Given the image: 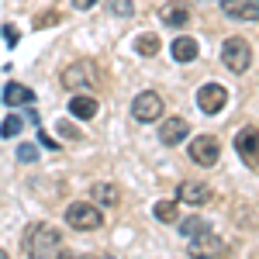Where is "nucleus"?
<instances>
[{"label": "nucleus", "mask_w": 259, "mask_h": 259, "mask_svg": "<svg viewBox=\"0 0 259 259\" xmlns=\"http://www.w3.org/2000/svg\"><path fill=\"white\" fill-rule=\"evenodd\" d=\"M159 45L162 41L156 38V35H139V38H135V52H139V56H156Z\"/></svg>", "instance_id": "obj_19"}, {"label": "nucleus", "mask_w": 259, "mask_h": 259, "mask_svg": "<svg viewBox=\"0 0 259 259\" xmlns=\"http://www.w3.org/2000/svg\"><path fill=\"white\" fill-rule=\"evenodd\" d=\"M221 14L228 21H259V0H221Z\"/></svg>", "instance_id": "obj_10"}, {"label": "nucleus", "mask_w": 259, "mask_h": 259, "mask_svg": "<svg viewBox=\"0 0 259 259\" xmlns=\"http://www.w3.org/2000/svg\"><path fill=\"white\" fill-rule=\"evenodd\" d=\"M187 252H190V259H211V256H221L225 252V242L218 235H211V232H204L197 239H190Z\"/></svg>", "instance_id": "obj_9"}, {"label": "nucleus", "mask_w": 259, "mask_h": 259, "mask_svg": "<svg viewBox=\"0 0 259 259\" xmlns=\"http://www.w3.org/2000/svg\"><path fill=\"white\" fill-rule=\"evenodd\" d=\"M177 200H159V204H156V218L159 221H166V225H169V221H177Z\"/></svg>", "instance_id": "obj_20"}, {"label": "nucleus", "mask_w": 259, "mask_h": 259, "mask_svg": "<svg viewBox=\"0 0 259 259\" xmlns=\"http://www.w3.org/2000/svg\"><path fill=\"white\" fill-rule=\"evenodd\" d=\"M177 200L200 207V204L211 200V187H207V183H197V180H187V183H180V187H177Z\"/></svg>", "instance_id": "obj_12"}, {"label": "nucleus", "mask_w": 259, "mask_h": 259, "mask_svg": "<svg viewBox=\"0 0 259 259\" xmlns=\"http://www.w3.org/2000/svg\"><path fill=\"white\" fill-rule=\"evenodd\" d=\"M204 232H211V221H204L200 214L180 221V235H183V239H197V235H204Z\"/></svg>", "instance_id": "obj_18"}, {"label": "nucleus", "mask_w": 259, "mask_h": 259, "mask_svg": "<svg viewBox=\"0 0 259 259\" xmlns=\"http://www.w3.org/2000/svg\"><path fill=\"white\" fill-rule=\"evenodd\" d=\"M94 4H97V0H73V7H76V11H90Z\"/></svg>", "instance_id": "obj_26"}, {"label": "nucleus", "mask_w": 259, "mask_h": 259, "mask_svg": "<svg viewBox=\"0 0 259 259\" xmlns=\"http://www.w3.org/2000/svg\"><path fill=\"white\" fill-rule=\"evenodd\" d=\"M187 156L197 162V166H214V162H218V156H221V142L211 139V135H197V139L190 142Z\"/></svg>", "instance_id": "obj_6"}, {"label": "nucleus", "mask_w": 259, "mask_h": 259, "mask_svg": "<svg viewBox=\"0 0 259 259\" xmlns=\"http://www.w3.org/2000/svg\"><path fill=\"white\" fill-rule=\"evenodd\" d=\"M18 159H21V162H35V159H38L35 145H21V149H18Z\"/></svg>", "instance_id": "obj_23"}, {"label": "nucleus", "mask_w": 259, "mask_h": 259, "mask_svg": "<svg viewBox=\"0 0 259 259\" xmlns=\"http://www.w3.org/2000/svg\"><path fill=\"white\" fill-rule=\"evenodd\" d=\"M132 118L142 121V124H152V121L162 118V97L156 90H142L139 97L132 100Z\"/></svg>", "instance_id": "obj_5"}, {"label": "nucleus", "mask_w": 259, "mask_h": 259, "mask_svg": "<svg viewBox=\"0 0 259 259\" xmlns=\"http://www.w3.org/2000/svg\"><path fill=\"white\" fill-rule=\"evenodd\" d=\"M104 259H114V256H104Z\"/></svg>", "instance_id": "obj_29"}, {"label": "nucleus", "mask_w": 259, "mask_h": 259, "mask_svg": "<svg viewBox=\"0 0 259 259\" xmlns=\"http://www.w3.org/2000/svg\"><path fill=\"white\" fill-rule=\"evenodd\" d=\"M107 7H111L114 18H132L135 14V4L132 0H107Z\"/></svg>", "instance_id": "obj_21"}, {"label": "nucleus", "mask_w": 259, "mask_h": 259, "mask_svg": "<svg viewBox=\"0 0 259 259\" xmlns=\"http://www.w3.org/2000/svg\"><path fill=\"white\" fill-rule=\"evenodd\" d=\"M235 152H239L249 166H256V162H259V128H256V124L239 128V135H235Z\"/></svg>", "instance_id": "obj_8"}, {"label": "nucleus", "mask_w": 259, "mask_h": 259, "mask_svg": "<svg viewBox=\"0 0 259 259\" xmlns=\"http://www.w3.org/2000/svg\"><path fill=\"white\" fill-rule=\"evenodd\" d=\"M59 128H62V135H66V139H80V132H76V128H69V124H66V121H62Z\"/></svg>", "instance_id": "obj_25"}, {"label": "nucleus", "mask_w": 259, "mask_h": 259, "mask_svg": "<svg viewBox=\"0 0 259 259\" xmlns=\"http://www.w3.org/2000/svg\"><path fill=\"white\" fill-rule=\"evenodd\" d=\"M62 249V232L52 225H31L24 235V252L31 259H52Z\"/></svg>", "instance_id": "obj_1"}, {"label": "nucleus", "mask_w": 259, "mask_h": 259, "mask_svg": "<svg viewBox=\"0 0 259 259\" xmlns=\"http://www.w3.org/2000/svg\"><path fill=\"white\" fill-rule=\"evenodd\" d=\"M35 94H31V87H24V83H7L4 87V104L7 107H24V104H31Z\"/></svg>", "instance_id": "obj_14"}, {"label": "nucleus", "mask_w": 259, "mask_h": 259, "mask_svg": "<svg viewBox=\"0 0 259 259\" xmlns=\"http://www.w3.org/2000/svg\"><path fill=\"white\" fill-rule=\"evenodd\" d=\"M94 200H97L100 207H114L121 200V190L114 183H94Z\"/></svg>", "instance_id": "obj_17"}, {"label": "nucleus", "mask_w": 259, "mask_h": 259, "mask_svg": "<svg viewBox=\"0 0 259 259\" xmlns=\"http://www.w3.org/2000/svg\"><path fill=\"white\" fill-rule=\"evenodd\" d=\"M97 107H100V104L90 97V94H76V97L69 100V114L80 118V121H90L94 114H97Z\"/></svg>", "instance_id": "obj_15"}, {"label": "nucleus", "mask_w": 259, "mask_h": 259, "mask_svg": "<svg viewBox=\"0 0 259 259\" xmlns=\"http://www.w3.org/2000/svg\"><path fill=\"white\" fill-rule=\"evenodd\" d=\"M187 135H190V124H187L183 118H166L159 124V142L162 145H180Z\"/></svg>", "instance_id": "obj_13"}, {"label": "nucleus", "mask_w": 259, "mask_h": 259, "mask_svg": "<svg viewBox=\"0 0 259 259\" xmlns=\"http://www.w3.org/2000/svg\"><path fill=\"white\" fill-rule=\"evenodd\" d=\"M0 259H11V256H7V252H4V249H0Z\"/></svg>", "instance_id": "obj_28"}, {"label": "nucleus", "mask_w": 259, "mask_h": 259, "mask_svg": "<svg viewBox=\"0 0 259 259\" xmlns=\"http://www.w3.org/2000/svg\"><path fill=\"white\" fill-rule=\"evenodd\" d=\"M159 18H162V24H169V28H187L190 18H194V11H190L183 0H169V4H162Z\"/></svg>", "instance_id": "obj_11"}, {"label": "nucleus", "mask_w": 259, "mask_h": 259, "mask_svg": "<svg viewBox=\"0 0 259 259\" xmlns=\"http://www.w3.org/2000/svg\"><path fill=\"white\" fill-rule=\"evenodd\" d=\"M100 221H104V211H100L97 204L73 200V204L66 207V225L76 228V232H94V228H100Z\"/></svg>", "instance_id": "obj_2"}, {"label": "nucleus", "mask_w": 259, "mask_h": 259, "mask_svg": "<svg viewBox=\"0 0 259 259\" xmlns=\"http://www.w3.org/2000/svg\"><path fill=\"white\" fill-rule=\"evenodd\" d=\"M56 259H87V256H76V252H59Z\"/></svg>", "instance_id": "obj_27"}, {"label": "nucleus", "mask_w": 259, "mask_h": 259, "mask_svg": "<svg viewBox=\"0 0 259 259\" xmlns=\"http://www.w3.org/2000/svg\"><path fill=\"white\" fill-rule=\"evenodd\" d=\"M225 104H228V90H225L221 83H204L197 90V107L204 114H221Z\"/></svg>", "instance_id": "obj_7"}, {"label": "nucleus", "mask_w": 259, "mask_h": 259, "mask_svg": "<svg viewBox=\"0 0 259 259\" xmlns=\"http://www.w3.org/2000/svg\"><path fill=\"white\" fill-rule=\"evenodd\" d=\"M173 59L177 62H194L197 59V52H200V45H197V38H190V35H180L177 41H173Z\"/></svg>", "instance_id": "obj_16"}, {"label": "nucleus", "mask_w": 259, "mask_h": 259, "mask_svg": "<svg viewBox=\"0 0 259 259\" xmlns=\"http://www.w3.org/2000/svg\"><path fill=\"white\" fill-rule=\"evenodd\" d=\"M21 128H24V121H21L18 114H11V118L0 124V135H4V139H14V135H21Z\"/></svg>", "instance_id": "obj_22"}, {"label": "nucleus", "mask_w": 259, "mask_h": 259, "mask_svg": "<svg viewBox=\"0 0 259 259\" xmlns=\"http://www.w3.org/2000/svg\"><path fill=\"white\" fill-rule=\"evenodd\" d=\"M97 66L90 59H80L73 62V66H66V73H62V83L69 87V90H94L97 87Z\"/></svg>", "instance_id": "obj_4"}, {"label": "nucleus", "mask_w": 259, "mask_h": 259, "mask_svg": "<svg viewBox=\"0 0 259 259\" xmlns=\"http://www.w3.org/2000/svg\"><path fill=\"white\" fill-rule=\"evenodd\" d=\"M35 24H38V28H52V24H59V14H56V11H49V14H41Z\"/></svg>", "instance_id": "obj_24"}, {"label": "nucleus", "mask_w": 259, "mask_h": 259, "mask_svg": "<svg viewBox=\"0 0 259 259\" xmlns=\"http://www.w3.org/2000/svg\"><path fill=\"white\" fill-rule=\"evenodd\" d=\"M221 62L232 73H245L252 66V45L245 38H225V45H221Z\"/></svg>", "instance_id": "obj_3"}]
</instances>
